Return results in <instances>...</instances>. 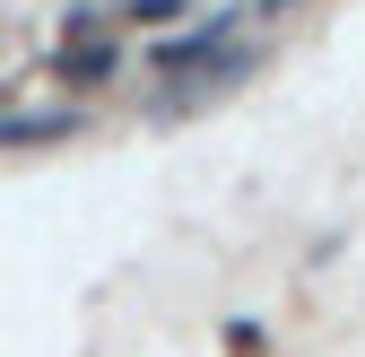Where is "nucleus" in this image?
I'll use <instances>...</instances> for the list:
<instances>
[{"label": "nucleus", "instance_id": "f257e3e1", "mask_svg": "<svg viewBox=\"0 0 365 357\" xmlns=\"http://www.w3.org/2000/svg\"><path fill=\"white\" fill-rule=\"evenodd\" d=\"M244 44H235V18H209V26H182L165 44H148V70L182 79V70H217V61H235Z\"/></svg>", "mask_w": 365, "mask_h": 357}, {"label": "nucleus", "instance_id": "f03ea898", "mask_svg": "<svg viewBox=\"0 0 365 357\" xmlns=\"http://www.w3.org/2000/svg\"><path fill=\"white\" fill-rule=\"evenodd\" d=\"M70 26H78V44H61V53H53V61H61V79H105V70L122 61V44H113V35H96V18H70ZM70 26H61V35H70Z\"/></svg>", "mask_w": 365, "mask_h": 357}, {"label": "nucleus", "instance_id": "7ed1b4c3", "mask_svg": "<svg viewBox=\"0 0 365 357\" xmlns=\"http://www.w3.org/2000/svg\"><path fill=\"white\" fill-rule=\"evenodd\" d=\"M61 131H78V114H18V122H0V149H26V140H61Z\"/></svg>", "mask_w": 365, "mask_h": 357}]
</instances>
